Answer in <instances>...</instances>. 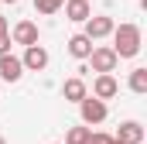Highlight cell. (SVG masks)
Masks as SVG:
<instances>
[{"mask_svg": "<svg viewBox=\"0 0 147 144\" xmlns=\"http://www.w3.org/2000/svg\"><path fill=\"white\" fill-rule=\"evenodd\" d=\"M140 45H144V38H140V28L137 24H120V28H113V52H116V58H134V55H140Z\"/></svg>", "mask_w": 147, "mask_h": 144, "instance_id": "1", "label": "cell"}, {"mask_svg": "<svg viewBox=\"0 0 147 144\" xmlns=\"http://www.w3.org/2000/svg\"><path fill=\"white\" fill-rule=\"evenodd\" d=\"M106 113H110V107H106L103 100H96V96H86V100L79 103V117H82V124H86L89 130H92L96 124H103Z\"/></svg>", "mask_w": 147, "mask_h": 144, "instance_id": "2", "label": "cell"}, {"mask_svg": "<svg viewBox=\"0 0 147 144\" xmlns=\"http://www.w3.org/2000/svg\"><path fill=\"white\" fill-rule=\"evenodd\" d=\"M89 62H92V72H99V75H113L116 65H120V58H116V52L110 45H96L92 55H89Z\"/></svg>", "mask_w": 147, "mask_h": 144, "instance_id": "3", "label": "cell"}, {"mask_svg": "<svg viewBox=\"0 0 147 144\" xmlns=\"http://www.w3.org/2000/svg\"><path fill=\"white\" fill-rule=\"evenodd\" d=\"M113 28H116V24H113V17H110V14H96V17H89V21H86V31H82V35H86L92 45H96L99 38L113 35Z\"/></svg>", "mask_w": 147, "mask_h": 144, "instance_id": "4", "label": "cell"}, {"mask_svg": "<svg viewBox=\"0 0 147 144\" xmlns=\"http://www.w3.org/2000/svg\"><path fill=\"white\" fill-rule=\"evenodd\" d=\"M21 65L31 69V72H45V69H48V48H45V45H31V48H24Z\"/></svg>", "mask_w": 147, "mask_h": 144, "instance_id": "5", "label": "cell"}, {"mask_svg": "<svg viewBox=\"0 0 147 144\" xmlns=\"http://www.w3.org/2000/svg\"><path fill=\"white\" fill-rule=\"evenodd\" d=\"M10 41H14V45H24V48L38 45V24L34 21H17L14 31H10Z\"/></svg>", "mask_w": 147, "mask_h": 144, "instance_id": "6", "label": "cell"}, {"mask_svg": "<svg viewBox=\"0 0 147 144\" xmlns=\"http://www.w3.org/2000/svg\"><path fill=\"white\" fill-rule=\"evenodd\" d=\"M113 141L116 144H144V127H140L137 120H123L120 130L113 134Z\"/></svg>", "mask_w": 147, "mask_h": 144, "instance_id": "7", "label": "cell"}, {"mask_svg": "<svg viewBox=\"0 0 147 144\" xmlns=\"http://www.w3.org/2000/svg\"><path fill=\"white\" fill-rule=\"evenodd\" d=\"M116 93H120L116 75H96V79H92V96H96V100H103V103H106V100H113Z\"/></svg>", "mask_w": 147, "mask_h": 144, "instance_id": "8", "label": "cell"}, {"mask_svg": "<svg viewBox=\"0 0 147 144\" xmlns=\"http://www.w3.org/2000/svg\"><path fill=\"white\" fill-rule=\"evenodd\" d=\"M62 96H65L69 103H82V100L89 96V89H86V79H82V75L65 79V82H62Z\"/></svg>", "mask_w": 147, "mask_h": 144, "instance_id": "9", "label": "cell"}, {"mask_svg": "<svg viewBox=\"0 0 147 144\" xmlns=\"http://www.w3.org/2000/svg\"><path fill=\"white\" fill-rule=\"evenodd\" d=\"M21 75H24V65L17 55H0V79L3 82H17Z\"/></svg>", "mask_w": 147, "mask_h": 144, "instance_id": "10", "label": "cell"}, {"mask_svg": "<svg viewBox=\"0 0 147 144\" xmlns=\"http://www.w3.org/2000/svg\"><path fill=\"white\" fill-rule=\"evenodd\" d=\"M65 17H69V21H75V24H86V21L92 17L89 0H65Z\"/></svg>", "mask_w": 147, "mask_h": 144, "instance_id": "11", "label": "cell"}, {"mask_svg": "<svg viewBox=\"0 0 147 144\" xmlns=\"http://www.w3.org/2000/svg\"><path fill=\"white\" fill-rule=\"evenodd\" d=\"M92 48H96V45H92L86 35H72L69 38V55H72V58H82V62H86V58L92 55Z\"/></svg>", "mask_w": 147, "mask_h": 144, "instance_id": "12", "label": "cell"}, {"mask_svg": "<svg viewBox=\"0 0 147 144\" xmlns=\"http://www.w3.org/2000/svg\"><path fill=\"white\" fill-rule=\"evenodd\" d=\"M130 89H134L137 96L147 93V69H144V65H137V69L130 72Z\"/></svg>", "mask_w": 147, "mask_h": 144, "instance_id": "13", "label": "cell"}, {"mask_svg": "<svg viewBox=\"0 0 147 144\" xmlns=\"http://www.w3.org/2000/svg\"><path fill=\"white\" fill-rule=\"evenodd\" d=\"M89 134H92V130H89L86 124H79V127H69V134H65V144H86V141H89Z\"/></svg>", "mask_w": 147, "mask_h": 144, "instance_id": "14", "label": "cell"}, {"mask_svg": "<svg viewBox=\"0 0 147 144\" xmlns=\"http://www.w3.org/2000/svg\"><path fill=\"white\" fill-rule=\"evenodd\" d=\"M65 7V0H34V10L38 14H58Z\"/></svg>", "mask_w": 147, "mask_h": 144, "instance_id": "15", "label": "cell"}, {"mask_svg": "<svg viewBox=\"0 0 147 144\" xmlns=\"http://www.w3.org/2000/svg\"><path fill=\"white\" fill-rule=\"evenodd\" d=\"M86 144H113V137L110 134H103V130H96V134H89V141Z\"/></svg>", "mask_w": 147, "mask_h": 144, "instance_id": "16", "label": "cell"}, {"mask_svg": "<svg viewBox=\"0 0 147 144\" xmlns=\"http://www.w3.org/2000/svg\"><path fill=\"white\" fill-rule=\"evenodd\" d=\"M0 55H10V35H0Z\"/></svg>", "mask_w": 147, "mask_h": 144, "instance_id": "17", "label": "cell"}, {"mask_svg": "<svg viewBox=\"0 0 147 144\" xmlns=\"http://www.w3.org/2000/svg\"><path fill=\"white\" fill-rule=\"evenodd\" d=\"M0 35H7V17L0 14Z\"/></svg>", "mask_w": 147, "mask_h": 144, "instance_id": "18", "label": "cell"}, {"mask_svg": "<svg viewBox=\"0 0 147 144\" xmlns=\"http://www.w3.org/2000/svg\"><path fill=\"white\" fill-rule=\"evenodd\" d=\"M3 3H17V0H3Z\"/></svg>", "mask_w": 147, "mask_h": 144, "instance_id": "19", "label": "cell"}, {"mask_svg": "<svg viewBox=\"0 0 147 144\" xmlns=\"http://www.w3.org/2000/svg\"><path fill=\"white\" fill-rule=\"evenodd\" d=\"M0 144H7V141H3V137H0Z\"/></svg>", "mask_w": 147, "mask_h": 144, "instance_id": "20", "label": "cell"}, {"mask_svg": "<svg viewBox=\"0 0 147 144\" xmlns=\"http://www.w3.org/2000/svg\"><path fill=\"white\" fill-rule=\"evenodd\" d=\"M113 144H116V141H113Z\"/></svg>", "mask_w": 147, "mask_h": 144, "instance_id": "21", "label": "cell"}]
</instances>
